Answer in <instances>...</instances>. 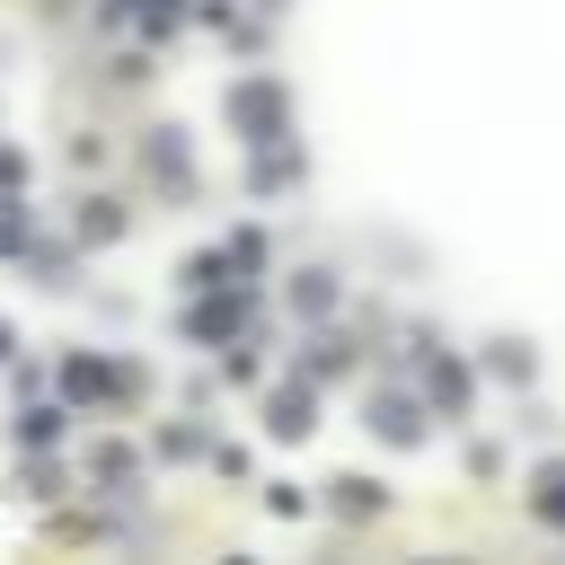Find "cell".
<instances>
[{
	"instance_id": "cell-1",
	"label": "cell",
	"mask_w": 565,
	"mask_h": 565,
	"mask_svg": "<svg viewBox=\"0 0 565 565\" xmlns=\"http://www.w3.org/2000/svg\"><path fill=\"white\" fill-rule=\"evenodd\" d=\"M230 124H238L247 141H282V124H291V88H282V79H238V88H230Z\"/></svg>"
},
{
	"instance_id": "cell-2",
	"label": "cell",
	"mask_w": 565,
	"mask_h": 565,
	"mask_svg": "<svg viewBox=\"0 0 565 565\" xmlns=\"http://www.w3.org/2000/svg\"><path fill=\"white\" fill-rule=\"evenodd\" d=\"M371 433H380V441H424V397L380 388V397H371Z\"/></svg>"
},
{
	"instance_id": "cell-3",
	"label": "cell",
	"mask_w": 565,
	"mask_h": 565,
	"mask_svg": "<svg viewBox=\"0 0 565 565\" xmlns=\"http://www.w3.org/2000/svg\"><path fill=\"white\" fill-rule=\"evenodd\" d=\"M238 318H247V300H238V291H212V300L185 309V335H194V344H221V335H238Z\"/></svg>"
},
{
	"instance_id": "cell-4",
	"label": "cell",
	"mask_w": 565,
	"mask_h": 565,
	"mask_svg": "<svg viewBox=\"0 0 565 565\" xmlns=\"http://www.w3.org/2000/svg\"><path fill=\"white\" fill-rule=\"evenodd\" d=\"M124 388H132V371H115V362H88V353L62 362V397H124Z\"/></svg>"
},
{
	"instance_id": "cell-5",
	"label": "cell",
	"mask_w": 565,
	"mask_h": 565,
	"mask_svg": "<svg viewBox=\"0 0 565 565\" xmlns=\"http://www.w3.org/2000/svg\"><path fill=\"white\" fill-rule=\"evenodd\" d=\"M424 397H433V415H468V371L441 362V353H424Z\"/></svg>"
},
{
	"instance_id": "cell-6",
	"label": "cell",
	"mask_w": 565,
	"mask_h": 565,
	"mask_svg": "<svg viewBox=\"0 0 565 565\" xmlns=\"http://www.w3.org/2000/svg\"><path fill=\"white\" fill-rule=\"evenodd\" d=\"M265 433H282V441H300V433H318V424H309V388H300V380L265 397Z\"/></svg>"
},
{
	"instance_id": "cell-7",
	"label": "cell",
	"mask_w": 565,
	"mask_h": 565,
	"mask_svg": "<svg viewBox=\"0 0 565 565\" xmlns=\"http://www.w3.org/2000/svg\"><path fill=\"white\" fill-rule=\"evenodd\" d=\"M327 503H335L344 521H371V512H388V486H380V477H335Z\"/></svg>"
},
{
	"instance_id": "cell-8",
	"label": "cell",
	"mask_w": 565,
	"mask_h": 565,
	"mask_svg": "<svg viewBox=\"0 0 565 565\" xmlns=\"http://www.w3.org/2000/svg\"><path fill=\"white\" fill-rule=\"evenodd\" d=\"M141 159H150L159 185H185V132H177V124H159V132L141 141Z\"/></svg>"
},
{
	"instance_id": "cell-9",
	"label": "cell",
	"mask_w": 565,
	"mask_h": 565,
	"mask_svg": "<svg viewBox=\"0 0 565 565\" xmlns=\"http://www.w3.org/2000/svg\"><path fill=\"white\" fill-rule=\"evenodd\" d=\"M79 238H88V247L124 238V203H106V194H97V203H79Z\"/></svg>"
},
{
	"instance_id": "cell-10",
	"label": "cell",
	"mask_w": 565,
	"mask_h": 565,
	"mask_svg": "<svg viewBox=\"0 0 565 565\" xmlns=\"http://www.w3.org/2000/svg\"><path fill=\"white\" fill-rule=\"evenodd\" d=\"M291 309L300 318H327L335 309V274H291Z\"/></svg>"
},
{
	"instance_id": "cell-11",
	"label": "cell",
	"mask_w": 565,
	"mask_h": 565,
	"mask_svg": "<svg viewBox=\"0 0 565 565\" xmlns=\"http://www.w3.org/2000/svg\"><path fill=\"white\" fill-rule=\"evenodd\" d=\"M530 503H539V521H565V459H547V468H539Z\"/></svg>"
},
{
	"instance_id": "cell-12",
	"label": "cell",
	"mask_w": 565,
	"mask_h": 565,
	"mask_svg": "<svg viewBox=\"0 0 565 565\" xmlns=\"http://www.w3.org/2000/svg\"><path fill=\"white\" fill-rule=\"evenodd\" d=\"M53 433H62V415H53V406H35V415H18V441H35V450H44Z\"/></svg>"
},
{
	"instance_id": "cell-13",
	"label": "cell",
	"mask_w": 565,
	"mask_h": 565,
	"mask_svg": "<svg viewBox=\"0 0 565 565\" xmlns=\"http://www.w3.org/2000/svg\"><path fill=\"white\" fill-rule=\"evenodd\" d=\"M88 477H97V486H124V477H132V450H97Z\"/></svg>"
},
{
	"instance_id": "cell-14",
	"label": "cell",
	"mask_w": 565,
	"mask_h": 565,
	"mask_svg": "<svg viewBox=\"0 0 565 565\" xmlns=\"http://www.w3.org/2000/svg\"><path fill=\"white\" fill-rule=\"evenodd\" d=\"M124 18H141V35H159L177 18V0H124Z\"/></svg>"
},
{
	"instance_id": "cell-15",
	"label": "cell",
	"mask_w": 565,
	"mask_h": 565,
	"mask_svg": "<svg viewBox=\"0 0 565 565\" xmlns=\"http://www.w3.org/2000/svg\"><path fill=\"white\" fill-rule=\"evenodd\" d=\"M486 362H494V371H503V380H530V344H494V353H486Z\"/></svg>"
},
{
	"instance_id": "cell-16",
	"label": "cell",
	"mask_w": 565,
	"mask_h": 565,
	"mask_svg": "<svg viewBox=\"0 0 565 565\" xmlns=\"http://www.w3.org/2000/svg\"><path fill=\"white\" fill-rule=\"evenodd\" d=\"M18 247H26V212H18V203H0V256H18Z\"/></svg>"
},
{
	"instance_id": "cell-17",
	"label": "cell",
	"mask_w": 565,
	"mask_h": 565,
	"mask_svg": "<svg viewBox=\"0 0 565 565\" xmlns=\"http://www.w3.org/2000/svg\"><path fill=\"white\" fill-rule=\"evenodd\" d=\"M0 185H26V159L18 150H0Z\"/></svg>"
},
{
	"instance_id": "cell-18",
	"label": "cell",
	"mask_w": 565,
	"mask_h": 565,
	"mask_svg": "<svg viewBox=\"0 0 565 565\" xmlns=\"http://www.w3.org/2000/svg\"><path fill=\"white\" fill-rule=\"evenodd\" d=\"M9 353H18V335H9V327H0V362H9Z\"/></svg>"
}]
</instances>
